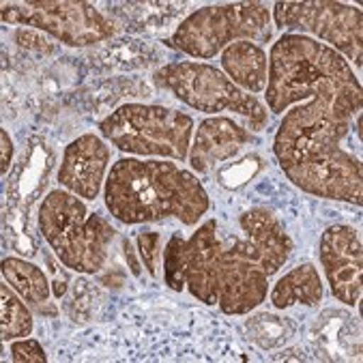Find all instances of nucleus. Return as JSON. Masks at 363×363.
Here are the masks:
<instances>
[{
    "instance_id": "5",
    "label": "nucleus",
    "mask_w": 363,
    "mask_h": 363,
    "mask_svg": "<svg viewBox=\"0 0 363 363\" xmlns=\"http://www.w3.org/2000/svg\"><path fill=\"white\" fill-rule=\"evenodd\" d=\"M39 230L60 264L78 273H97L116 239L114 226L67 189H52L39 206Z\"/></svg>"
},
{
    "instance_id": "12",
    "label": "nucleus",
    "mask_w": 363,
    "mask_h": 363,
    "mask_svg": "<svg viewBox=\"0 0 363 363\" xmlns=\"http://www.w3.org/2000/svg\"><path fill=\"white\" fill-rule=\"evenodd\" d=\"M108 164V144L95 133H84L67 144L56 179L62 189L71 191L74 196L82 200H95L101 191Z\"/></svg>"
},
{
    "instance_id": "14",
    "label": "nucleus",
    "mask_w": 363,
    "mask_h": 363,
    "mask_svg": "<svg viewBox=\"0 0 363 363\" xmlns=\"http://www.w3.org/2000/svg\"><path fill=\"white\" fill-rule=\"evenodd\" d=\"M222 67L226 76L241 91L256 95L267 89L269 60L264 50L252 41H235L222 52Z\"/></svg>"
},
{
    "instance_id": "21",
    "label": "nucleus",
    "mask_w": 363,
    "mask_h": 363,
    "mask_svg": "<svg viewBox=\"0 0 363 363\" xmlns=\"http://www.w3.org/2000/svg\"><path fill=\"white\" fill-rule=\"evenodd\" d=\"M11 359L18 363H45L48 354L37 340L28 337V340H18L11 344Z\"/></svg>"
},
{
    "instance_id": "9",
    "label": "nucleus",
    "mask_w": 363,
    "mask_h": 363,
    "mask_svg": "<svg viewBox=\"0 0 363 363\" xmlns=\"http://www.w3.org/2000/svg\"><path fill=\"white\" fill-rule=\"evenodd\" d=\"M3 22L37 28L69 48H86L114 37L116 26L82 0L62 3H5Z\"/></svg>"
},
{
    "instance_id": "22",
    "label": "nucleus",
    "mask_w": 363,
    "mask_h": 363,
    "mask_svg": "<svg viewBox=\"0 0 363 363\" xmlns=\"http://www.w3.org/2000/svg\"><path fill=\"white\" fill-rule=\"evenodd\" d=\"M0 140H3V164H0V170L3 172H9V166H11V157H13V142H11V135L9 131H0Z\"/></svg>"
},
{
    "instance_id": "7",
    "label": "nucleus",
    "mask_w": 363,
    "mask_h": 363,
    "mask_svg": "<svg viewBox=\"0 0 363 363\" xmlns=\"http://www.w3.org/2000/svg\"><path fill=\"white\" fill-rule=\"evenodd\" d=\"M271 35V11L262 3L208 5L179 24L170 45L191 58H213L235 41L267 43Z\"/></svg>"
},
{
    "instance_id": "1",
    "label": "nucleus",
    "mask_w": 363,
    "mask_h": 363,
    "mask_svg": "<svg viewBox=\"0 0 363 363\" xmlns=\"http://www.w3.org/2000/svg\"><path fill=\"white\" fill-rule=\"evenodd\" d=\"M237 224L243 237H220V222L208 220L185 239L187 290L228 316L258 308L269 293V277L293 252V241L269 208H250Z\"/></svg>"
},
{
    "instance_id": "15",
    "label": "nucleus",
    "mask_w": 363,
    "mask_h": 363,
    "mask_svg": "<svg viewBox=\"0 0 363 363\" xmlns=\"http://www.w3.org/2000/svg\"><path fill=\"white\" fill-rule=\"evenodd\" d=\"M323 281L312 262L299 264L273 286L271 303L275 310H286L293 306H308L314 308L323 299Z\"/></svg>"
},
{
    "instance_id": "23",
    "label": "nucleus",
    "mask_w": 363,
    "mask_h": 363,
    "mask_svg": "<svg viewBox=\"0 0 363 363\" xmlns=\"http://www.w3.org/2000/svg\"><path fill=\"white\" fill-rule=\"evenodd\" d=\"M45 260H48V264H50V271H52V275H56V284H54V297H62L65 295V290H67V281H69V277L62 273H58V269L54 267V262H52V258H50V254H45Z\"/></svg>"
},
{
    "instance_id": "24",
    "label": "nucleus",
    "mask_w": 363,
    "mask_h": 363,
    "mask_svg": "<svg viewBox=\"0 0 363 363\" xmlns=\"http://www.w3.org/2000/svg\"><path fill=\"white\" fill-rule=\"evenodd\" d=\"M123 245H125V252H127V262H129V267H131V273L138 277V275H140V264H138L135 256H133V254H131V250H129V241H125Z\"/></svg>"
},
{
    "instance_id": "6",
    "label": "nucleus",
    "mask_w": 363,
    "mask_h": 363,
    "mask_svg": "<svg viewBox=\"0 0 363 363\" xmlns=\"http://www.w3.org/2000/svg\"><path fill=\"white\" fill-rule=\"evenodd\" d=\"M99 131L123 153L185 162L194 118L166 106L125 104L99 123Z\"/></svg>"
},
{
    "instance_id": "13",
    "label": "nucleus",
    "mask_w": 363,
    "mask_h": 363,
    "mask_svg": "<svg viewBox=\"0 0 363 363\" xmlns=\"http://www.w3.org/2000/svg\"><path fill=\"white\" fill-rule=\"evenodd\" d=\"M256 135L228 116H211L200 123L194 147H189V164L196 172H211L217 164L237 157L243 147L254 144Z\"/></svg>"
},
{
    "instance_id": "4",
    "label": "nucleus",
    "mask_w": 363,
    "mask_h": 363,
    "mask_svg": "<svg viewBox=\"0 0 363 363\" xmlns=\"http://www.w3.org/2000/svg\"><path fill=\"white\" fill-rule=\"evenodd\" d=\"M106 208L116 222L127 226L162 222L177 217L185 226H196L208 211V194L200 179L170 162L118 160L104 187Z\"/></svg>"
},
{
    "instance_id": "2",
    "label": "nucleus",
    "mask_w": 363,
    "mask_h": 363,
    "mask_svg": "<svg viewBox=\"0 0 363 363\" xmlns=\"http://www.w3.org/2000/svg\"><path fill=\"white\" fill-rule=\"evenodd\" d=\"M350 121L352 114L323 101H308L286 112L273 153L290 183L325 200L361 204V160L342 144Z\"/></svg>"
},
{
    "instance_id": "3",
    "label": "nucleus",
    "mask_w": 363,
    "mask_h": 363,
    "mask_svg": "<svg viewBox=\"0 0 363 363\" xmlns=\"http://www.w3.org/2000/svg\"><path fill=\"white\" fill-rule=\"evenodd\" d=\"M264 93L271 114H281L301 99L323 101L352 116L363 106L361 84L342 54L295 33L281 35L271 48Z\"/></svg>"
},
{
    "instance_id": "8",
    "label": "nucleus",
    "mask_w": 363,
    "mask_h": 363,
    "mask_svg": "<svg viewBox=\"0 0 363 363\" xmlns=\"http://www.w3.org/2000/svg\"><path fill=\"white\" fill-rule=\"evenodd\" d=\"M157 82L172 95L202 114L233 112L250 121L252 131H260L269 121V110L250 93L241 91L233 80L206 62H170L155 74Z\"/></svg>"
},
{
    "instance_id": "18",
    "label": "nucleus",
    "mask_w": 363,
    "mask_h": 363,
    "mask_svg": "<svg viewBox=\"0 0 363 363\" xmlns=\"http://www.w3.org/2000/svg\"><path fill=\"white\" fill-rule=\"evenodd\" d=\"M247 331L252 340L262 348H277L295 335L293 323L273 314H258L247 320Z\"/></svg>"
},
{
    "instance_id": "10",
    "label": "nucleus",
    "mask_w": 363,
    "mask_h": 363,
    "mask_svg": "<svg viewBox=\"0 0 363 363\" xmlns=\"http://www.w3.org/2000/svg\"><path fill=\"white\" fill-rule=\"evenodd\" d=\"M273 22L284 30L310 33L346 54L357 67L363 62V13L344 3H275Z\"/></svg>"
},
{
    "instance_id": "17",
    "label": "nucleus",
    "mask_w": 363,
    "mask_h": 363,
    "mask_svg": "<svg viewBox=\"0 0 363 363\" xmlns=\"http://www.w3.org/2000/svg\"><path fill=\"white\" fill-rule=\"evenodd\" d=\"M0 325H3V342L18 337H28L33 333V314L24 299L16 295V290L5 281L0 286Z\"/></svg>"
},
{
    "instance_id": "20",
    "label": "nucleus",
    "mask_w": 363,
    "mask_h": 363,
    "mask_svg": "<svg viewBox=\"0 0 363 363\" xmlns=\"http://www.w3.org/2000/svg\"><path fill=\"white\" fill-rule=\"evenodd\" d=\"M138 243V254L142 258V264L147 267L151 277H157L160 273V264L164 258V250H162V235L160 233H149V230H142L135 237Z\"/></svg>"
},
{
    "instance_id": "19",
    "label": "nucleus",
    "mask_w": 363,
    "mask_h": 363,
    "mask_svg": "<svg viewBox=\"0 0 363 363\" xmlns=\"http://www.w3.org/2000/svg\"><path fill=\"white\" fill-rule=\"evenodd\" d=\"M164 267H166V284L181 293L185 288V239L174 233L164 252Z\"/></svg>"
},
{
    "instance_id": "11",
    "label": "nucleus",
    "mask_w": 363,
    "mask_h": 363,
    "mask_svg": "<svg viewBox=\"0 0 363 363\" xmlns=\"http://www.w3.org/2000/svg\"><path fill=\"white\" fill-rule=\"evenodd\" d=\"M318 256L333 297L340 303L354 306L361 297V271H363L359 233L346 224L329 226L320 237Z\"/></svg>"
},
{
    "instance_id": "16",
    "label": "nucleus",
    "mask_w": 363,
    "mask_h": 363,
    "mask_svg": "<svg viewBox=\"0 0 363 363\" xmlns=\"http://www.w3.org/2000/svg\"><path fill=\"white\" fill-rule=\"evenodd\" d=\"M3 277L16 290V293L30 306H43L50 299V279L48 275L28 260L22 258H5L3 260Z\"/></svg>"
}]
</instances>
